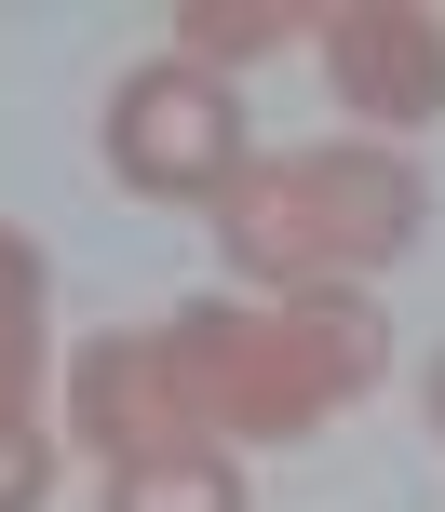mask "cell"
Wrapping results in <instances>:
<instances>
[{
    "instance_id": "obj_1",
    "label": "cell",
    "mask_w": 445,
    "mask_h": 512,
    "mask_svg": "<svg viewBox=\"0 0 445 512\" xmlns=\"http://www.w3.org/2000/svg\"><path fill=\"white\" fill-rule=\"evenodd\" d=\"M149 337H162V364H176L189 418L216 445H297L392 378V310L365 283H324V297H189Z\"/></svg>"
},
{
    "instance_id": "obj_2",
    "label": "cell",
    "mask_w": 445,
    "mask_h": 512,
    "mask_svg": "<svg viewBox=\"0 0 445 512\" xmlns=\"http://www.w3.org/2000/svg\"><path fill=\"white\" fill-rule=\"evenodd\" d=\"M432 176L405 149H257L216 203V256L270 297H324V283H365L419 243Z\"/></svg>"
},
{
    "instance_id": "obj_3",
    "label": "cell",
    "mask_w": 445,
    "mask_h": 512,
    "mask_svg": "<svg viewBox=\"0 0 445 512\" xmlns=\"http://www.w3.org/2000/svg\"><path fill=\"white\" fill-rule=\"evenodd\" d=\"M243 162H257V135H243L230 81L176 68V54H149V68L108 81V176H122L135 203H230Z\"/></svg>"
},
{
    "instance_id": "obj_4",
    "label": "cell",
    "mask_w": 445,
    "mask_h": 512,
    "mask_svg": "<svg viewBox=\"0 0 445 512\" xmlns=\"http://www.w3.org/2000/svg\"><path fill=\"white\" fill-rule=\"evenodd\" d=\"M68 432L95 445L108 472H162V459H203V418H189V391H176V364H162V337H81L68 351Z\"/></svg>"
},
{
    "instance_id": "obj_5",
    "label": "cell",
    "mask_w": 445,
    "mask_h": 512,
    "mask_svg": "<svg viewBox=\"0 0 445 512\" xmlns=\"http://www.w3.org/2000/svg\"><path fill=\"white\" fill-rule=\"evenodd\" d=\"M311 41H324V81H338L351 122H378V135L445 122V14H419V0H338Z\"/></svg>"
},
{
    "instance_id": "obj_6",
    "label": "cell",
    "mask_w": 445,
    "mask_h": 512,
    "mask_svg": "<svg viewBox=\"0 0 445 512\" xmlns=\"http://www.w3.org/2000/svg\"><path fill=\"white\" fill-rule=\"evenodd\" d=\"M41 324H54V270H41V243L0 216V432H14L27 391H41Z\"/></svg>"
},
{
    "instance_id": "obj_7",
    "label": "cell",
    "mask_w": 445,
    "mask_h": 512,
    "mask_svg": "<svg viewBox=\"0 0 445 512\" xmlns=\"http://www.w3.org/2000/svg\"><path fill=\"white\" fill-rule=\"evenodd\" d=\"M270 41H297V14H284V0H189V14H176V68H203V81L257 68Z\"/></svg>"
},
{
    "instance_id": "obj_8",
    "label": "cell",
    "mask_w": 445,
    "mask_h": 512,
    "mask_svg": "<svg viewBox=\"0 0 445 512\" xmlns=\"http://www.w3.org/2000/svg\"><path fill=\"white\" fill-rule=\"evenodd\" d=\"M108 512H257L230 472V445H203V459H162V472H108Z\"/></svg>"
},
{
    "instance_id": "obj_9",
    "label": "cell",
    "mask_w": 445,
    "mask_h": 512,
    "mask_svg": "<svg viewBox=\"0 0 445 512\" xmlns=\"http://www.w3.org/2000/svg\"><path fill=\"white\" fill-rule=\"evenodd\" d=\"M41 499H54V445L14 418V432H0V512H41Z\"/></svg>"
},
{
    "instance_id": "obj_10",
    "label": "cell",
    "mask_w": 445,
    "mask_h": 512,
    "mask_svg": "<svg viewBox=\"0 0 445 512\" xmlns=\"http://www.w3.org/2000/svg\"><path fill=\"white\" fill-rule=\"evenodd\" d=\"M419 418H432V432H445V351H432V378H419Z\"/></svg>"
}]
</instances>
